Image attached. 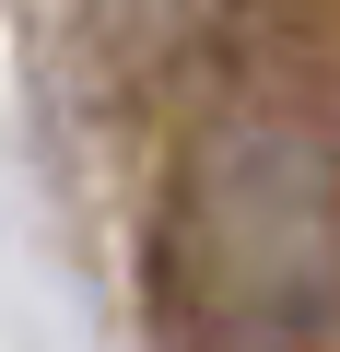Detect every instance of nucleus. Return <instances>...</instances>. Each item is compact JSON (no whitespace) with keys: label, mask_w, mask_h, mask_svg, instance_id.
<instances>
[{"label":"nucleus","mask_w":340,"mask_h":352,"mask_svg":"<svg viewBox=\"0 0 340 352\" xmlns=\"http://www.w3.org/2000/svg\"><path fill=\"white\" fill-rule=\"evenodd\" d=\"M177 352H340V164L247 106L212 118L164 212Z\"/></svg>","instance_id":"nucleus-1"}]
</instances>
